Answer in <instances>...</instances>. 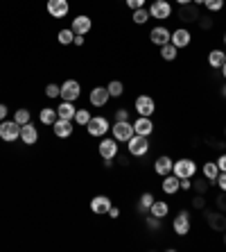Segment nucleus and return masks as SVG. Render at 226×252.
Masks as SVG:
<instances>
[{"instance_id":"f257e3e1","label":"nucleus","mask_w":226,"mask_h":252,"mask_svg":"<svg viewBox=\"0 0 226 252\" xmlns=\"http://www.w3.org/2000/svg\"><path fill=\"white\" fill-rule=\"evenodd\" d=\"M127 150L131 157H145V155L150 153V136L133 134L131 139L127 141Z\"/></svg>"},{"instance_id":"f03ea898","label":"nucleus","mask_w":226,"mask_h":252,"mask_svg":"<svg viewBox=\"0 0 226 252\" xmlns=\"http://www.w3.org/2000/svg\"><path fill=\"white\" fill-rule=\"evenodd\" d=\"M172 173L179 177V180H190V177H195V173H197V164H195L192 159H188V157L176 159V161H174Z\"/></svg>"},{"instance_id":"7ed1b4c3","label":"nucleus","mask_w":226,"mask_h":252,"mask_svg":"<svg viewBox=\"0 0 226 252\" xmlns=\"http://www.w3.org/2000/svg\"><path fill=\"white\" fill-rule=\"evenodd\" d=\"M0 139L7 141V143H14V141L21 139V125L16 121H0Z\"/></svg>"},{"instance_id":"20e7f679","label":"nucleus","mask_w":226,"mask_h":252,"mask_svg":"<svg viewBox=\"0 0 226 252\" xmlns=\"http://www.w3.org/2000/svg\"><path fill=\"white\" fill-rule=\"evenodd\" d=\"M150 16L156 18V21H168L172 16V5L170 0H154L150 5Z\"/></svg>"},{"instance_id":"39448f33","label":"nucleus","mask_w":226,"mask_h":252,"mask_svg":"<svg viewBox=\"0 0 226 252\" xmlns=\"http://www.w3.org/2000/svg\"><path fill=\"white\" fill-rule=\"evenodd\" d=\"M201 16V12H199V7L195 5V2H188V5H179V12H176V18H179L181 23H197V18Z\"/></svg>"},{"instance_id":"423d86ee","label":"nucleus","mask_w":226,"mask_h":252,"mask_svg":"<svg viewBox=\"0 0 226 252\" xmlns=\"http://www.w3.org/2000/svg\"><path fill=\"white\" fill-rule=\"evenodd\" d=\"M109 129H111L109 118H104V116H91V121L86 125V132L91 136H104Z\"/></svg>"},{"instance_id":"0eeeda50","label":"nucleus","mask_w":226,"mask_h":252,"mask_svg":"<svg viewBox=\"0 0 226 252\" xmlns=\"http://www.w3.org/2000/svg\"><path fill=\"white\" fill-rule=\"evenodd\" d=\"M133 109L138 112V116H151V114L156 112V102H154V98H150V95H138L136 98V102H133Z\"/></svg>"},{"instance_id":"6e6552de","label":"nucleus","mask_w":226,"mask_h":252,"mask_svg":"<svg viewBox=\"0 0 226 252\" xmlns=\"http://www.w3.org/2000/svg\"><path fill=\"white\" fill-rule=\"evenodd\" d=\"M111 129H113V139H116V141H125V143H127V141L136 134V132H133V125L129 123V121H116Z\"/></svg>"},{"instance_id":"1a4fd4ad","label":"nucleus","mask_w":226,"mask_h":252,"mask_svg":"<svg viewBox=\"0 0 226 252\" xmlns=\"http://www.w3.org/2000/svg\"><path fill=\"white\" fill-rule=\"evenodd\" d=\"M81 94V87L77 80H66L64 84H61V94H59V98L61 100H68V102H75L77 98H79Z\"/></svg>"},{"instance_id":"9d476101","label":"nucleus","mask_w":226,"mask_h":252,"mask_svg":"<svg viewBox=\"0 0 226 252\" xmlns=\"http://www.w3.org/2000/svg\"><path fill=\"white\" fill-rule=\"evenodd\" d=\"M206 214V223H208V227L213 229V232H224L226 229V214L224 211H203Z\"/></svg>"},{"instance_id":"9b49d317","label":"nucleus","mask_w":226,"mask_h":252,"mask_svg":"<svg viewBox=\"0 0 226 252\" xmlns=\"http://www.w3.org/2000/svg\"><path fill=\"white\" fill-rule=\"evenodd\" d=\"M172 229L176 236H188V232H190V214L188 211H179L176 218L172 220Z\"/></svg>"},{"instance_id":"f8f14e48","label":"nucleus","mask_w":226,"mask_h":252,"mask_svg":"<svg viewBox=\"0 0 226 252\" xmlns=\"http://www.w3.org/2000/svg\"><path fill=\"white\" fill-rule=\"evenodd\" d=\"M98 153L102 159L113 161V159L118 157V141L116 139H102V143L98 146Z\"/></svg>"},{"instance_id":"ddd939ff","label":"nucleus","mask_w":226,"mask_h":252,"mask_svg":"<svg viewBox=\"0 0 226 252\" xmlns=\"http://www.w3.org/2000/svg\"><path fill=\"white\" fill-rule=\"evenodd\" d=\"M70 12L68 0H48V14L52 18H64Z\"/></svg>"},{"instance_id":"4468645a","label":"nucleus","mask_w":226,"mask_h":252,"mask_svg":"<svg viewBox=\"0 0 226 252\" xmlns=\"http://www.w3.org/2000/svg\"><path fill=\"white\" fill-rule=\"evenodd\" d=\"M91 28H93V21H91V16H86V14L75 16L73 18V25H70V30H73L75 34H88Z\"/></svg>"},{"instance_id":"2eb2a0df","label":"nucleus","mask_w":226,"mask_h":252,"mask_svg":"<svg viewBox=\"0 0 226 252\" xmlns=\"http://www.w3.org/2000/svg\"><path fill=\"white\" fill-rule=\"evenodd\" d=\"M170 39H172V32H170L165 25H156V28L150 32V41L156 43V46H165V43H170Z\"/></svg>"},{"instance_id":"dca6fc26","label":"nucleus","mask_w":226,"mask_h":252,"mask_svg":"<svg viewBox=\"0 0 226 252\" xmlns=\"http://www.w3.org/2000/svg\"><path fill=\"white\" fill-rule=\"evenodd\" d=\"M109 91H106V87H93L91 89V95H88V102L93 107H104L106 102H109Z\"/></svg>"},{"instance_id":"f3484780","label":"nucleus","mask_w":226,"mask_h":252,"mask_svg":"<svg viewBox=\"0 0 226 252\" xmlns=\"http://www.w3.org/2000/svg\"><path fill=\"white\" fill-rule=\"evenodd\" d=\"M133 132L140 136H150L154 132V123H151V116H138L133 121Z\"/></svg>"},{"instance_id":"a211bd4d","label":"nucleus","mask_w":226,"mask_h":252,"mask_svg":"<svg viewBox=\"0 0 226 252\" xmlns=\"http://www.w3.org/2000/svg\"><path fill=\"white\" fill-rule=\"evenodd\" d=\"M75 121H66V118H57L54 121V125H52V129H54V134L59 136V139H68L70 134H73V129H75Z\"/></svg>"},{"instance_id":"6ab92c4d","label":"nucleus","mask_w":226,"mask_h":252,"mask_svg":"<svg viewBox=\"0 0 226 252\" xmlns=\"http://www.w3.org/2000/svg\"><path fill=\"white\" fill-rule=\"evenodd\" d=\"M190 41H192V34H190V30H188V28L174 30V32H172V39H170V43H174L176 48L190 46Z\"/></svg>"},{"instance_id":"aec40b11","label":"nucleus","mask_w":226,"mask_h":252,"mask_svg":"<svg viewBox=\"0 0 226 252\" xmlns=\"http://www.w3.org/2000/svg\"><path fill=\"white\" fill-rule=\"evenodd\" d=\"M21 139H23L25 146H34L36 141H39V129L32 125V121L25 125H21Z\"/></svg>"},{"instance_id":"412c9836","label":"nucleus","mask_w":226,"mask_h":252,"mask_svg":"<svg viewBox=\"0 0 226 252\" xmlns=\"http://www.w3.org/2000/svg\"><path fill=\"white\" fill-rule=\"evenodd\" d=\"M172 168H174V159L168 157V155H161V157L154 161V170H156L161 177L170 175V173H172Z\"/></svg>"},{"instance_id":"4be33fe9","label":"nucleus","mask_w":226,"mask_h":252,"mask_svg":"<svg viewBox=\"0 0 226 252\" xmlns=\"http://www.w3.org/2000/svg\"><path fill=\"white\" fill-rule=\"evenodd\" d=\"M111 198L109 195H95L93 200H91V211L93 214H109V209H111Z\"/></svg>"},{"instance_id":"5701e85b","label":"nucleus","mask_w":226,"mask_h":252,"mask_svg":"<svg viewBox=\"0 0 226 252\" xmlns=\"http://www.w3.org/2000/svg\"><path fill=\"white\" fill-rule=\"evenodd\" d=\"M161 189H163V193H168V195H174L176 191L181 189V180L174 173H170V175L163 177V182H161Z\"/></svg>"},{"instance_id":"b1692460","label":"nucleus","mask_w":226,"mask_h":252,"mask_svg":"<svg viewBox=\"0 0 226 252\" xmlns=\"http://www.w3.org/2000/svg\"><path fill=\"white\" fill-rule=\"evenodd\" d=\"M75 112H77V107L73 105V102H68V100H61L57 107V116L66 118V121H73V118H75Z\"/></svg>"},{"instance_id":"393cba45","label":"nucleus","mask_w":226,"mask_h":252,"mask_svg":"<svg viewBox=\"0 0 226 252\" xmlns=\"http://www.w3.org/2000/svg\"><path fill=\"white\" fill-rule=\"evenodd\" d=\"M226 62V53L224 50H220V48H215V50H210L208 53V66L210 68H222Z\"/></svg>"},{"instance_id":"a878e982","label":"nucleus","mask_w":226,"mask_h":252,"mask_svg":"<svg viewBox=\"0 0 226 252\" xmlns=\"http://www.w3.org/2000/svg\"><path fill=\"white\" fill-rule=\"evenodd\" d=\"M57 107H43L39 112V121L43 125H54V121H57Z\"/></svg>"},{"instance_id":"bb28decb","label":"nucleus","mask_w":226,"mask_h":252,"mask_svg":"<svg viewBox=\"0 0 226 252\" xmlns=\"http://www.w3.org/2000/svg\"><path fill=\"white\" fill-rule=\"evenodd\" d=\"M150 214L156 218H165L170 214V205L165 202V200H154V205L150 207Z\"/></svg>"},{"instance_id":"cd10ccee","label":"nucleus","mask_w":226,"mask_h":252,"mask_svg":"<svg viewBox=\"0 0 226 252\" xmlns=\"http://www.w3.org/2000/svg\"><path fill=\"white\" fill-rule=\"evenodd\" d=\"M217 175H220V166H217V161H206V164H203V177L213 184L215 180H217Z\"/></svg>"},{"instance_id":"c85d7f7f","label":"nucleus","mask_w":226,"mask_h":252,"mask_svg":"<svg viewBox=\"0 0 226 252\" xmlns=\"http://www.w3.org/2000/svg\"><path fill=\"white\" fill-rule=\"evenodd\" d=\"M176 55H179V48L174 46V43H165V46H161V57L165 59V62H174Z\"/></svg>"},{"instance_id":"c756f323","label":"nucleus","mask_w":226,"mask_h":252,"mask_svg":"<svg viewBox=\"0 0 226 252\" xmlns=\"http://www.w3.org/2000/svg\"><path fill=\"white\" fill-rule=\"evenodd\" d=\"M106 91H109L111 98H120V95L125 94V84H122L120 80H111V82L106 84Z\"/></svg>"},{"instance_id":"7c9ffc66","label":"nucleus","mask_w":226,"mask_h":252,"mask_svg":"<svg viewBox=\"0 0 226 252\" xmlns=\"http://www.w3.org/2000/svg\"><path fill=\"white\" fill-rule=\"evenodd\" d=\"M57 39H59V43H61V46H70V43L75 41V32H73L70 28H64V30H59Z\"/></svg>"},{"instance_id":"2f4dec72","label":"nucleus","mask_w":226,"mask_h":252,"mask_svg":"<svg viewBox=\"0 0 226 252\" xmlns=\"http://www.w3.org/2000/svg\"><path fill=\"white\" fill-rule=\"evenodd\" d=\"M154 200H156V198H154L151 193H143V195H140V202H138V211H140V214H150V207L154 205Z\"/></svg>"},{"instance_id":"473e14b6","label":"nucleus","mask_w":226,"mask_h":252,"mask_svg":"<svg viewBox=\"0 0 226 252\" xmlns=\"http://www.w3.org/2000/svg\"><path fill=\"white\" fill-rule=\"evenodd\" d=\"M131 21L136 25H143V23H147L150 21V9H145V7H140V9H133V16H131Z\"/></svg>"},{"instance_id":"72a5a7b5","label":"nucleus","mask_w":226,"mask_h":252,"mask_svg":"<svg viewBox=\"0 0 226 252\" xmlns=\"http://www.w3.org/2000/svg\"><path fill=\"white\" fill-rule=\"evenodd\" d=\"M208 187H210V182L206 180V177H197L195 182H192V189H195V193H201V195H206L208 193Z\"/></svg>"},{"instance_id":"f704fd0d","label":"nucleus","mask_w":226,"mask_h":252,"mask_svg":"<svg viewBox=\"0 0 226 252\" xmlns=\"http://www.w3.org/2000/svg\"><path fill=\"white\" fill-rule=\"evenodd\" d=\"M14 121H16L18 125H25L32 121V114H29V109H25V107H21V109H16V114H14Z\"/></svg>"},{"instance_id":"c9c22d12","label":"nucleus","mask_w":226,"mask_h":252,"mask_svg":"<svg viewBox=\"0 0 226 252\" xmlns=\"http://www.w3.org/2000/svg\"><path fill=\"white\" fill-rule=\"evenodd\" d=\"M73 121H75L77 125H84V127H86L88 121H91V112H88V109H77V112H75V118H73Z\"/></svg>"},{"instance_id":"e433bc0d","label":"nucleus","mask_w":226,"mask_h":252,"mask_svg":"<svg viewBox=\"0 0 226 252\" xmlns=\"http://www.w3.org/2000/svg\"><path fill=\"white\" fill-rule=\"evenodd\" d=\"M197 25H199L201 30H213L215 21H213V16H210V14H201V16L197 18Z\"/></svg>"},{"instance_id":"4c0bfd02","label":"nucleus","mask_w":226,"mask_h":252,"mask_svg":"<svg viewBox=\"0 0 226 252\" xmlns=\"http://www.w3.org/2000/svg\"><path fill=\"white\" fill-rule=\"evenodd\" d=\"M145 223H147V227H150L151 232H158V229H161V225H163V218H156V216H151V214H150Z\"/></svg>"},{"instance_id":"58836bf2","label":"nucleus","mask_w":226,"mask_h":252,"mask_svg":"<svg viewBox=\"0 0 226 252\" xmlns=\"http://www.w3.org/2000/svg\"><path fill=\"white\" fill-rule=\"evenodd\" d=\"M203 7L208 12H220L222 7H224V0H203Z\"/></svg>"},{"instance_id":"ea45409f","label":"nucleus","mask_w":226,"mask_h":252,"mask_svg":"<svg viewBox=\"0 0 226 252\" xmlns=\"http://www.w3.org/2000/svg\"><path fill=\"white\" fill-rule=\"evenodd\" d=\"M59 94H61V87H59V84L50 82L46 87V95H48V98H59Z\"/></svg>"},{"instance_id":"a19ab883","label":"nucleus","mask_w":226,"mask_h":252,"mask_svg":"<svg viewBox=\"0 0 226 252\" xmlns=\"http://www.w3.org/2000/svg\"><path fill=\"white\" fill-rule=\"evenodd\" d=\"M192 207H195V209H206V195H201V193H197L195 195V198H192Z\"/></svg>"},{"instance_id":"79ce46f5","label":"nucleus","mask_w":226,"mask_h":252,"mask_svg":"<svg viewBox=\"0 0 226 252\" xmlns=\"http://www.w3.org/2000/svg\"><path fill=\"white\" fill-rule=\"evenodd\" d=\"M215 205H217V209H220V211H224V214H226V191H222V193L217 195Z\"/></svg>"},{"instance_id":"37998d69","label":"nucleus","mask_w":226,"mask_h":252,"mask_svg":"<svg viewBox=\"0 0 226 252\" xmlns=\"http://www.w3.org/2000/svg\"><path fill=\"white\" fill-rule=\"evenodd\" d=\"M125 5L129 9H140V7H145V0H125Z\"/></svg>"},{"instance_id":"c03bdc74","label":"nucleus","mask_w":226,"mask_h":252,"mask_svg":"<svg viewBox=\"0 0 226 252\" xmlns=\"http://www.w3.org/2000/svg\"><path fill=\"white\" fill-rule=\"evenodd\" d=\"M215 184H217V187H220L222 191H226V173H224V170H220V175H217Z\"/></svg>"},{"instance_id":"a18cd8bd","label":"nucleus","mask_w":226,"mask_h":252,"mask_svg":"<svg viewBox=\"0 0 226 252\" xmlns=\"http://www.w3.org/2000/svg\"><path fill=\"white\" fill-rule=\"evenodd\" d=\"M116 121H129V109H116Z\"/></svg>"},{"instance_id":"49530a36","label":"nucleus","mask_w":226,"mask_h":252,"mask_svg":"<svg viewBox=\"0 0 226 252\" xmlns=\"http://www.w3.org/2000/svg\"><path fill=\"white\" fill-rule=\"evenodd\" d=\"M217 166H220V170H224V173H226V153L220 155V159H217Z\"/></svg>"},{"instance_id":"de8ad7c7","label":"nucleus","mask_w":226,"mask_h":252,"mask_svg":"<svg viewBox=\"0 0 226 252\" xmlns=\"http://www.w3.org/2000/svg\"><path fill=\"white\" fill-rule=\"evenodd\" d=\"M7 114H9V109H7V105H5V102H0V121H5V118H7Z\"/></svg>"},{"instance_id":"09e8293b","label":"nucleus","mask_w":226,"mask_h":252,"mask_svg":"<svg viewBox=\"0 0 226 252\" xmlns=\"http://www.w3.org/2000/svg\"><path fill=\"white\" fill-rule=\"evenodd\" d=\"M109 216L111 218H118V216H120V209H118V207H111V209H109Z\"/></svg>"},{"instance_id":"8fccbe9b","label":"nucleus","mask_w":226,"mask_h":252,"mask_svg":"<svg viewBox=\"0 0 226 252\" xmlns=\"http://www.w3.org/2000/svg\"><path fill=\"white\" fill-rule=\"evenodd\" d=\"M75 46H84V34H75Z\"/></svg>"},{"instance_id":"3c124183","label":"nucleus","mask_w":226,"mask_h":252,"mask_svg":"<svg viewBox=\"0 0 226 252\" xmlns=\"http://www.w3.org/2000/svg\"><path fill=\"white\" fill-rule=\"evenodd\" d=\"M181 189H186V191L188 189H192V182L190 180H181Z\"/></svg>"},{"instance_id":"603ef678","label":"nucleus","mask_w":226,"mask_h":252,"mask_svg":"<svg viewBox=\"0 0 226 252\" xmlns=\"http://www.w3.org/2000/svg\"><path fill=\"white\" fill-rule=\"evenodd\" d=\"M120 166H129V157L125 155V157H120Z\"/></svg>"},{"instance_id":"864d4df0","label":"nucleus","mask_w":226,"mask_h":252,"mask_svg":"<svg viewBox=\"0 0 226 252\" xmlns=\"http://www.w3.org/2000/svg\"><path fill=\"white\" fill-rule=\"evenodd\" d=\"M220 70H222V75H224V80H226V62H224V66H222Z\"/></svg>"},{"instance_id":"5fc2aeb1","label":"nucleus","mask_w":226,"mask_h":252,"mask_svg":"<svg viewBox=\"0 0 226 252\" xmlns=\"http://www.w3.org/2000/svg\"><path fill=\"white\" fill-rule=\"evenodd\" d=\"M179 5H188V2H192V0H176Z\"/></svg>"},{"instance_id":"6e6d98bb","label":"nucleus","mask_w":226,"mask_h":252,"mask_svg":"<svg viewBox=\"0 0 226 252\" xmlns=\"http://www.w3.org/2000/svg\"><path fill=\"white\" fill-rule=\"evenodd\" d=\"M222 98L226 100V84H224V87H222Z\"/></svg>"},{"instance_id":"4d7b16f0","label":"nucleus","mask_w":226,"mask_h":252,"mask_svg":"<svg viewBox=\"0 0 226 252\" xmlns=\"http://www.w3.org/2000/svg\"><path fill=\"white\" fill-rule=\"evenodd\" d=\"M192 2H195L197 7H201V5H203V0H192Z\"/></svg>"},{"instance_id":"13d9d810","label":"nucleus","mask_w":226,"mask_h":252,"mask_svg":"<svg viewBox=\"0 0 226 252\" xmlns=\"http://www.w3.org/2000/svg\"><path fill=\"white\" fill-rule=\"evenodd\" d=\"M222 234H224V236H222V241H224V246H226V229H224V232H222Z\"/></svg>"},{"instance_id":"bf43d9fd","label":"nucleus","mask_w":226,"mask_h":252,"mask_svg":"<svg viewBox=\"0 0 226 252\" xmlns=\"http://www.w3.org/2000/svg\"><path fill=\"white\" fill-rule=\"evenodd\" d=\"M224 46H226V32H224Z\"/></svg>"},{"instance_id":"052dcab7","label":"nucleus","mask_w":226,"mask_h":252,"mask_svg":"<svg viewBox=\"0 0 226 252\" xmlns=\"http://www.w3.org/2000/svg\"><path fill=\"white\" fill-rule=\"evenodd\" d=\"M224 139H226V127H224Z\"/></svg>"}]
</instances>
